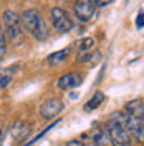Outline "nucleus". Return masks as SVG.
Returning a JSON list of instances; mask_svg holds the SVG:
<instances>
[{"mask_svg":"<svg viewBox=\"0 0 144 146\" xmlns=\"http://www.w3.org/2000/svg\"><path fill=\"white\" fill-rule=\"evenodd\" d=\"M20 22H22V27L33 38H36V40L48 38V27H46L42 13L36 9H27L20 15Z\"/></svg>","mask_w":144,"mask_h":146,"instance_id":"1","label":"nucleus"},{"mask_svg":"<svg viewBox=\"0 0 144 146\" xmlns=\"http://www.w3.org/2000/svg\"><path fill=\"white\" fill-rule=\"evenodd\" d=\"M111 118L118 119L123 126L126 128L133 139H136L137 143H144V121L143 119L136 118V116L129 115L126 111H114L111 115Z\"/></svg>","mask_w":144,"mask_h":146,"instance_id":"2","label":"nucleus"},{"mask_svg":"<svg viewBox=\"0 0 144 146\" xmlns=\"http://www.w3.org/2000/svg\"><path fill=\"white\" fill-rule=\"evenodd\" d=\"M3 28H5V36H9L12 42H20L22 40V22H20V15L15 10H5L3 15Z\"/></svg>","mask_w":144,"mask_h":146,"instance_id":"3","label":"nucleus"},{"mask_svg":"<svg viewBox=\"0 0 144 146\" xmlns=\"http://www.w3.org/2000/svg\"><path fill=\"white\" fill-rule=\"evenodd\" d=\"M106 131L109 133L111 139H113L118 146H129L131 143H133V138H131V135H129V131H127L118 119L111 118V116H109Z\"/></svg>","mask_w":144,"mask_h":146,"instance_id":"4","label":"nucleus"},{"mask_svg":"<svg viewBox=\"0 0 144 146\" xmlns=\"http://www.w3.org/2000/svg\"><path fill=\"white\" fill-rule=\"evenodd\" d=\"M52 23H53V27L56 28L60 33H68L73 28L71 18H70V15H68L61 7H55V9L52 10Z\"/></svg>","mask_w":144,"mask_h":146,"instance_id":"5","label":"nucleus"},{"mask_svg":"<svg viewBox=\"0 0 144 146\" xmlns=\"http://www.w3.org/2000/svg\"><path fill=\"white\" fill-rule=\"evenodd\" d=\"M63 108L65 105L60 98H46L40 106V116L43 119H53L63 111Z\"/></svg>","mask_w":144,"mask_h":146,"instance_id":"6","label":"nucleus"},{"mask_svg":"<svg viewBox=\"0 0 144 146\" xmlns=\"http://www.w3.org/2000/svg\"><path fill=\"white\" fill-rule=\"evenodd\" d=\"M75 13L81 22H90L94 17L96 12V2H90V0H80L75 3Z\"/></svg>","mask_w":144,"mask_h":146,"instance_id":"7","label":"nucleus"},{"mask_svg":"<svg viewBox=\"0 0 144 146\" xmlns=\"http://www.w3.org/2000/svg\"><path fill=\"white\" fill-rule=\"evenodd\" d=\"M83 82V76L80 73L71 72V73H66L63 76L58 78V88L60 90H73V88H78Z\"/></svg>","mask_w":144,"mask_h":146,"instance_id":"8","label":"nucleus"},{"mask_svg":"<svg viewBox=\"0 0 144 146\" xmlns=\"http://www.w3.org/2000/svg\"><path fill=\"white\" fill-rule=\"evenodd\" d=\"M88 135H90L91 139L96 143V146H118L116 143L111 139V136H109L108 131L103 129V128H99V126H94Z\"/></svg>","mask_w":144,"mask_h":146,"instance_id":"9","label":"nucleus"},{"mask_svg":"<svg viewBox=\"0 0 144 146\" xmlns=\"http://www.w3.org/2000/svg\"><path fill=\"white\" fill-rule=\"evenodd\" d=\"M124 108H126V113H129V115H133V116L144 121V101L143 100H139V98L131 100L129 103H126Z\"/></svg>","mask_w":144,"mask_h":146,"instance_id":"10","label":"nucleus"},{"mask_svg":"<svg viewBox=\"0 0 144 146\" xmlns=\"http://www.w3.org/2000/svg\"><path fill=\"white\" fill-rule=\"evenodd\" d=\"M30 125L28 123H23V121H18L15 123V126L12 128V138L15 141H25L27 136L30 135Z\"/></svg>","mask_w":144,"mask_h":146,"instance_id":"11","label":"nucleus"},{"mask_svg":"<svg viewBox=\"0 0 144 146\" xmlns=\"http://www.w3.org/2000/svg\"><path fill=\"white\" fill-rule=\"evenodd\" d=\"M13 72H15V68H0V90H3V88H7L12 80H13Z\"/></svg>","mask_w":144,"mask_h":146,"instance_id":"12","label":"nucleus"},{"mask_svg":"<svg viewBox=\"0 0 144 146\" xmlns=\"http://www.w3.org/2000/svg\"><path fill=\"white\" fill-rule=\"evenodd\" d=\"M70 46L68 48H63V50H58V52H55V53H52V55H48V63L50 65H56V63H61V62H65L66 60V56L70 55Z\"/></svg>","mask_w":144,"mask_h":146,"instance_id":"13","label":"nucleus"},{"mask_svg":"<svg viewBox=\"0 0 144 146\" xmlns=\"http://www.w3.org/2000/svg\"><path fill=\"white\" fill-rule=\"evenodd\" d=\"M106 100V96H104V93H101V91H96L93 96H91V100L85 105V110L86 111H91V110H96L103 103V101Z\"/></svg>","mask_w":144,"mask_h":146,"instance_id":"14","label":"nucleus"},{"mask_svg":"<svg viewBox=\"0 0 144 146\" xmlns=\"http://www.w3.org/2000/svg\"><path fill=\"white\" fill-rule=\"evenodd\" d=\"M93 48H94V40L88 36V38H83L80 40V43H78V50H80V56L81 55H88L93 52Z\"/></svg>","mask_w":144,"mask_h":146,"instance_id":"15","label":"nucleus"},{"mask_svg":"<svg viewBox=\"0 0 144 146\" xmlns=\"http://www.w3.org/2000/svg\"><path fill=\"white\" fill-rule=\"evenodd\" d=\"M5 53H7V36H5L3 28L0 27V62L3 60Z\"/></svg>","mask_w":144,"mask_h":146,"instance_id":"16","label":"nucleus"},{"mask_svg":"<svg viewBox=\"0 0 144 146\" xmlns=\"http://www.w3.org/2000/svg\"><path fill=\"white\" fill-rule=\"evenodd\" d=\"M80 141H81V143H83L85 146H96V143H94V141L91 139V136L88 135V133H85V135L81 136V139H80Z\"/></svg>","mask_w":144,"mask_h":146,"instance_id":"17","label":"nucleus"},{"mask_svg":"<svg viewBox=\"0 0 144 146\" xmlns=\"http://www.w3.org/2000/svg\"><path fill=\"white\" fill-rule=\"evenodd\" d=\"M136 27H137V28H143L144 27V12H143V10L137 13V18H136Z\"/></svg>","mask_w":144,"mask_h":146,"instance_id":"18","label":"nucleus"},{"mask_svg":"<svg viewBox=\"0 0 144 146\" xmlns=\"http://www.w3.org/2000/svg\"><path fill=\"white\" fill-rule=\"evenodd\" d=\"M111 2H96V5H99V7H103V5H109Z\"/></svg>","mask_w":144,"mask_h":146,"instance_id":"19","label":"nucleus"},{"mask_svg":"<svg viewBox=\"0 0 144 146\" xmlns=\"http://www.w3.org/2000/svg\"><path fill=\"white\" fill-rule=\"evenodd\" d=\"M0 143H2V129H0Z\"/></svg>","mask_w":144,"mask_h":146,"instance_id":"20","label":"nucleus"},{"mask_svg":"<svg viewBox=\"0 0 144 146\" xmlns=\"http://www.w3.org/2000/svg\"><path fill=\"white\" fill-rule=\"evenodd\" d=\"M65 146H66V145H65Z\"/></svg>","mask_w":144,"mask_h":146,"instance_id":"21","label":"nucleus"}]
</instances>
